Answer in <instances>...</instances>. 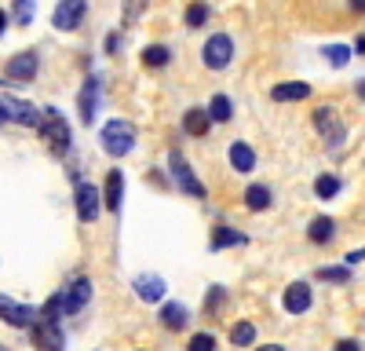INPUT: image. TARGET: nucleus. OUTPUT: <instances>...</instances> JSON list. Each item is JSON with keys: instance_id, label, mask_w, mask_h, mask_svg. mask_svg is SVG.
<instances>
[{"instance_id": "1", "label": "nucleus", "mask_w": 365, "mask_h": 351, "mask_svg": "<svg viewBox=\"0 0 365 351\" xmlns=\"http://www.w3.org/2000/svg\"><path fill=\"white\" fill-rule=\"evenodd\" d=\"M99 143H103V151L110 158H125V154H132V146H135V125L125 121V117H113V121L103 125Z\"/></svg>"}, {"instance_id": "2", "label": "nucleus", "mask_w": 365, "mask_h": 351, "mask_svg": "<svg viewBox=\"0 0 365 351\" xmlns=\"http://www.w3.org/2000/svg\"><path fill=\"white\" fill-rule=\"evenodd\" d=\"M37 128H41V139L51 146L55 154H66L70 151V125H66V117L58 113L55 106H48V110H41V117H37Z\"/></svg>"}, {"instance_id": "3", "label": "nucleus", "mask_w": 365, "mask_h": 351, "mask_svg": "<svg viewBox=\"0 0 365 351\" xmlns=\"http://www.w3.org/2000/svg\"><path fill=\"white\" fill-rule=\"evenodd\" d=\"M91 300V282L88 278H77L70 289H63L58 297L44 307V318H63V315H77L84 304Z\"/></svg>"}, {"instance_id": "4", "label": "nucleus", "mask_w": 365, "mask_h": 351, "mask_svg": "<svg viewBox=\"0 0 365 351\" xmlns=\"http://www.w3.org/2000/svg\"><path fill=\"white\" fill-rule=\"evenodd\" d=\"M230 58H234V41L227 34H216V37H208L205 48H201V63L208 70H227L230 66Z\"/></svg>"}, {"instance_id": "5", "label": "nucleus", "mask_w": 365, "mask_h": 351, "mask_svg": "<svg viewBox=\"0 0 365 351\" xmlns=\"http://www.w3.org/2000/svg\"><path fill=\"white\" fill-rule=\"evenodd\" d=\"M0 117L4 121H15V125H26V128H37V106L26 103L19 96H0Z\"/></svg>"}, {"instance_id": "6", "label": "nucleus", "mask_w": 365, "mask_h": 351, "mask_svg": "<svg viewBox=\"0 0 365 351\" xmlns=\"http://www.w3.org/2000/svg\"><path fill=\"white\" fill-rule=\"evenodd\" d=\"M168 165H172V180L179 183V190L182 194H190V198H205V187L197 183V176H194V168H190V161L182 158V154H168Z\"/></svg>"}, {"instance_id": "7", "label": "nucleus", "mask_w": 365, "mask_h": 351, "mask_svg": "<svg viewBox=\"0 0 365 351\" xmlns=\"http://www.w3.org/2000/svg\"><path fill=\"white\" fill-rule=\"evenodd\" d=\"M314 128L322 132V139L329 146H340L344 136H347V128L340 125V117H336V110H332V106H318L314 110Z\"/></svg>"}, {"instance_id": "8", "label": "nucleus", "mask_w": 365, "mask_h": 351, "mask_svg": "<svg viewBox=\"0 0 365 351\" xmlns=\"http://www.w3.org/2000/svg\"><path fill=\"white\" fill-rule=\"evenodd\" d=\"M84 11H88V0H63L51 15V26L55 29H77L84 22Z\"/></svg>"}, {"instance_id": "9", "label": "nucleus", "mask_w": 365, "mask_h": 351, "mask_svg": "<svg viewBox=\"0 0 365 351\" xmlns=\"http://www.w3.org/2000/svg\"><path fill=\"white\" fill-rule=\"evenodd\" d=\"M99 201H103V194H99L96 183H77V216H81V223H91L99 216Z\"/></svg>"}, {"instance_id": "10", "label": "nucleus", "mask_w": 365, "mask_h": 351, "mask_svg": "<svg viewBox=\"0 0 365 351\" xmlns=\"http://www.w3.org/2000/svg\"><path fill=\"white\" fill-rule=\"evenodd\" d=\"M4 73H8L11 81H34V77H37V51H19V55H11L8 66H4Z\"/></svg>"}, {"instance_id": "11", "label": "nucleus", "mask_w": 365, "mask_h": 351, "mask_svg": "<svg viewBox=\"0 0 365 351\" xmlns=\"http://www.w3.org/2000/svg\"><path fill=\"white\" fill-rule=\"evenodd\" d=\"M34 322H37V326H34V344H37V347H63L58 318H44V315H37Z\"/></svg>"}, {"instance_id": "12", "label": "nucleus", "mask_w": 365, "mask_h": 351, "mask_svg": "<svg viewBox=\"0 0 365 351\" xmlns=\"http://www.w3.org/2000/svg\"><path fill=\"white\" fill-rule=\"evenodd\" d=\"M34 318H37L34 307H22V304H15V300H8V297H0V322H11V326H29Z\"/></svg>"}, {"instance_id": "13", "label": "nucleus", "mask_w": 365, "mask_h": 351, "mask_svg": "<svg viewBox=\"0 0 365 351\" xmlns=\"http://www.w3.org/2000/svg\"><path fill=\"white\" fill-rule=\"evenodd\" d=\"M165 278H158V275H139L135 278V292H139V300H146V304H158V300H165Z\"/></svg>"}, {"instance_id": "14", "label": "nucleus", "mask_w": 365, "mask_h": 351, "mask_svg": "<svg viewBox=\"0 0 365 351\" xmlns=\"http://www.w3.org/2000/svg\"><path fill=\"white\" fill-rule=\"evenodd\" d=\"M307 307H311V285L307 282H292L285 289V311L289 315H303Z\"/></svg>"}, {"instance_id": "15", "label": "nucleus", "mask_w": 365, "mask_h": 351, "mask_svg": "<svg viewBox=\"0 0 365 351\" xmlns=\"http://www.w3.org/2000/svg\"><path fill=\"white\" fill-rule=\"evenodd\" d=\"M103 201L110 213H120V201H125V176H120L117 168L106 176V187H103Z\"/></svg>"}, {"instance_id": "16", "label": "nucleus", "mask_w": 365, "mask_h": 351, "mask_svg": "<svg viewBox=\"0 0 365 351\" xmlns=\"http://www.w3.org/2000/svg\"><path fill=\"white\" fill-rule=\"evenodd\" d=\"M96 106H99V81L91 77V81H84V88H81V121H84V125L96 121Z\"/></svg>"}, {"instance_id": "17", "label": "nucleus", "mask_w": 365, "mask_h": 351, "mask_svg": "<svg viewBox=\"0 0 365 351\" xmlns=\"http://www.w3.org/2000/svg\"><path fill=\"white\" fill-rule=\"evenodd\" d=\"M307 96H311V84H303V81H285V84H278L270 92L274 103H299V99H307Z\"/></svg>"}, {"instance_id": "18", "label": "nucleus", "mask_w": 365, "mask_h": 351, "mask_svg": "<svg viewBox=\"0 0 365 351\" xmlns=\"http://www.w3.org/2000/svg\"><path fill=\"white\" fill-rule=\"evenodd\" d=\"M161 326L172 330V333L187 330V326H190V311L182 307V304H165V307H161Z\"/></svg>"}, {"instance_id": "19", "label": "nucleus", "mask_w": 365, "mask_h": 351, "mask_svg": "<svg viewBox=\"0 0 365 351\" xmlns=\"http://www.w3.org/2000/svg\"><path fill=\"white\" fill-rule=\"evenodd\" d=\"M230 165H234V172H252L256 168V154H252V146L249 143H230Z\"/></svg>"}, {"instance_id": "20", "label": "nucleus", "mask_w": 365, "mask_h": 351, "mask_svg": "<svg viewBox=\"0 0 365 351\" xmlns=\"http://www.w3.org/2000/svg\"><path fill=\"white\" fill-rule=\"evenodd\" d=\"M208 125H212V117H208V110H201V106H194V110H187L182 113V128H187V136H205L208 132Z\"/></svg>"}, {"instance_id": "21", "label": "nucleus", "mask_w": 365, "mask_h": 351, "mask_svg": "<svg viewBox=\"0 0 365 351\" xmlns=\"http://www.w3.org/2000/svg\"><path fill=\"white\" fill-rule=\"evenodd\" d=\"M332 234H336V223H332L329 216H314V220H311V227H307V238H311L314 245L332 242Z\"/></svg>"}, {"instance_id": "22", "label": "nucleus", "mask_w": 365, "mask_h": 351, "mask_svg": "<svg viewBox=\"0 0 365 351\" xmlns=\"http://www.w3.org/2000/svg\"><path fill=\"white\" fill-rule=\"evenodd\" d=\"M212 249H227V245H245V234L241 230H230V227H216V234H212Z\"/></svg>"}, {"instance_id": "23", "label": "nucleus", "mask_w": 365, "mask_h": 351, "mask_svg": "<svg viewBox=\"0 0 365 351\" xmlns=\"http://www.w3.org/2000/svg\"><path fill=\"white\" fill-rule=\"evenodd\" d=\"M245 205L252 213H263L267 205H270V187H263V183H252L249 190H245Z\"/></svg>"}, {"instance_id": "24", "label": "nucleus", "mask_w": 365, "mask_h": 351, "mask_svg": "<svg viewBox=\"0 0 365 351\" xmlns=\"http://www.w3.org/2000/svg\"><path fill=\"white\" fill-rule=\"evenodd\" d=\"M208 117H212V121H230V117H234V106H230V99L227 96H212V106H208Z\"/></svg>"}, {"instance_id": "25", "label": "nucleus", "mask_w": 365, "mask_h": 351, "mask_svg": "<svg viewBox=\"0 0 365 351\" xmlns=\"http://www.w3.org/2000/svg\"><path fill=\"white\" fill-rule=\"evenodd\" d=\"M256 340V326L252 322H237V326L230 330V344H237V347H249Z\"/></svg>"}, {"instance_id": "26", "label": "nucleus", "mask_w": 365, "mask_h": 351, "mask_svg": "<svg viewBox=\"0 0 365 351\" xmlns=\"http://www.w3.org/2000/svg\"><path fill=\"white\" fill-rule=\"evenodd\" d=\"M143 63H146L150 70H161V66L168 63V48H165V44H150V48L143 51Z\"/></svg>"}, {"instance_id": "27", "label": "nucleus", "mask_w": 365, "mask_h": 351, "mask_svg": "<svg viewBox=\"0 0 365 351\" xmlns=\"http://www.w3.org/2000/svg\"><path fill=\"white\" fill-rule=\"evenodd\" d=\"M314 194L318 198H336L340 194V180H336V176H318V183H314Z\"/></svg>"}, {"instance_id": "28", "label": "nucleus", "mask_w": 365, "mask_h": 351, "mask_svg": "<svg viewBox=\"0 0 365 351\" xmlns=\"http://www.w3.org/2000/svg\"><path fill=\"white\" fill-rule=\"evenodd\" d=\"M146 4H150V0H125V8H120V15H125V26H132V22L146 11Z\"/></svg>"}, {"instance_id": "29", "label": "nucleus", "mask_w": 365, "mask_h": 351, "mask_svg": "<svg viewBox=\"0 0 365 351\" xmlns=\"http://www.w3.org/2000/svg\"><path fill=\"white\" fill-rule=\"evenodd\" d=\"M205 19H208V8H205V4H190V11H187V26L197 29V26H205Z\"/></svg>"}, {"instance_id": "30", "label": "nucleus", "mask_w": 365, "mask_h": 351, "mask_svg": "<svg viewBox=\"0 0 365 351\" xmlns=\"http://www.w3.org/2000/svg\"><path fill=\"white\" fill-rule=\"evenodd\" d=\"M212 347H216V337L212 333H194L190 337V351H212Z\"/></svg>"}, {"instance_id": "31", "label": "nucleus", "mask_w": 365, "mask_h": 351, "mask_svg": "<svg viewBox=\"0 0 365 351\" xmlns=\"http://www.w3.org/2000/svg\"><path fill=\"white\" fill-rule=\"evenodd\" d=\"M325 55L332 58V66H347V58H351V51H347L344 44H332V48H329Z\"/></svg>"}, {"instance_id": "32", "label": "nucleus", "mask_w": 365, "mask_h": 351, "mask_svg": "<svg viewBox=\"0 0 365 351\" xmlns=\"http://www.w3.org/2000/svg\"><path fill=\"white\" fill-rule=\"evenodd\" d=\"M318 275H322L325 282H347V271H344V268H322Z\"/></svg>"}, {"instance_id": "33", "label": "nucleus", "mask_w": 365, "mask_h": 351, "mask_svg": "<svg viewBox=\"0 0 365 351\" xmlns=\"http://www.w3.org/2000/svg\"><path fill=\"white\" fill-rule=\"evenodd\" d=\"M15 15H19V22L26 26L29 19H34V0H19V11H15Z\"/></svg>"}, {"instance_id": "34", "label": "nucleus", "mask_w": 365, "mask_h": 351, "mask_svg": "<svg viewBox=\"0 0 365 351\" xmlns=\"http://www.w3.org/2000/svg\"><path fill=\"white\" fill-rule=\"evenodd\" d=\"M220 304H223V289L216 285V289H212V292H208V297H205V307H208V311H216Z\"/></svg>"}, {"instance_id": "35", "label": "nucleus", "mask_w": 365, "mask_h": 351, "mask_svg": "<svg viewBox=\"0 0 365 351\" xmlns=\"http://www.w3.org/2000/svg\"><path fill=\"white\" fill-rule=\"evenodd\" d=\"M361 8H365V0H351V11H358V15H361Z\"/></svg>"}, {"instance_id": "36", "label": "nucleus", "mask_w": 365, "mask_h": 351, "mask_svg": "<svg viewBox=\"0 0 365 351\" xmlns=\"http://www.w3.org/2000/svg\"><path fill=\"white\" fill-rule=\"evenodd\" d=\"M4 26H8V11L0 8V34H4Z\"/></svg>"}, {"instance_id": "37", "label": "nucleus", "mask_w": 365, "mask_h": 351, "mask_svg": "<svg viewBox=\"0 0 365 351\" xmlns=\"http://www.w3.org/2000/svg\"><path fill=\"white\" fill-rule=\"evenodd\" d=\"M0 121H4V117H0Z\"/></svg>"}]
</instances>
